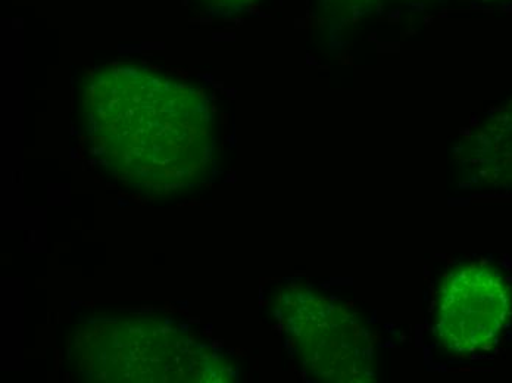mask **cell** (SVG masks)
I'll list each match as a JSON object with an SVG mask.
<instances>
[{"instance_id":"cell-3","label":"cell","mask_w":512,"mask_h":383,"mask_svg":"<svg viewBox=\"0 0 512 383\" xmlns=\"http://www.w3.org/2000/svg\"><path fill=\"white\" fill-rule=\"evenodd\" d=\"M510 118L511 126L508 129H502V133L504 135L499 136L498 140H496V145L502 146V148H510L508 151H504L502 155H512V117Z\"/></svg>"},{"instance_id":"cell-4","label":"cell","mask_w":512,"mask_h":383,"mask_svg":"<svg viewBox=\"0 0 512 383\" xmlns=\"http://www.w3.org/2000/svg\"><path fill=\"white\" fill-rule=\"evenodd\" d=\"M220 3H226V5H242V3L251 2V0H218Z\"/></svg>"},{"instance_id":"cell-1","label":"cell","mask_w":512,"mask_h":383,"mask_svg":"<svg viewBox=\"0 0 512 383\" xmlns=\"http://www.w3.org/2000/svg\"><path fill=\"white\" fill-rule=\"evenodd\" d=\"M96 143L126 167L179 168L201 160L208 112L189 87L137 70H112L90 89Z\"/></svg>"},{"instance_id":"cell-2","label":"cell","mask_w":512,"mask_h":383,"mask_svg":"<svg viewBox=\"0 0 512 383\" xmlns=\"http://www.w3.org/2000/svg\"><path fill=\"white\" fill-rule=\"evenodd\" d=\"M511 319L512 288L495 267L464 264L446 274L437 298V333L448 350H489Z\"/></svg>"}]
</instances>
